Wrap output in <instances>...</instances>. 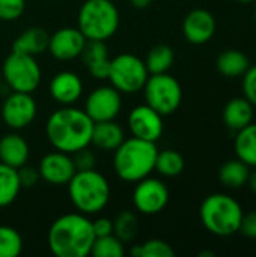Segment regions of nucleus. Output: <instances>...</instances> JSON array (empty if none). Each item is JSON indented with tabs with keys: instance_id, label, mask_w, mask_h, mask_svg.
I'll list each match as a JSON object with an SVG mask.
<instances>
[{
	"instance_id": "1",
	"label": "nucleus",
	"mask_w": 256,
	"mask_h": 257,
	"mask_svg": "<svg viewBox=\"0 0 256 257\" xmlns=\"http://www.w3.org/2000/svg\"><path fill=\"white\" fill-rule=\"evenodd\" d=\"M92 128L94 122L84 110L74 105H60L47 119L45 136L56 151L74 154L91 146Z\"/></svg>"
},
{
	"instance_id": "2",
	"label": "nucleus",
	"mask_w": 256,
	"mask_h": 257,
	"mask_svg": "<svg viewBox=\"0 0 256 257\" xmlns=\"http://www.w3.org/2000/svg\"><path fill=\"white\" fill-rule=\"evenodd\" d=\"M94 241L92 220L81 212H69L57 217L47 235L48 248L56 257L89 256Z\"/></svg>"
},
{
	"instance_id": "3",
	"label": "nucleus",
	"mask_w": 256,
	"mask_h": 257,
	"mask_svg": "<svg viewBox=\"0 0 256 257\" xmlns=\"http://www.w3.org/2000/svg\"><path fill=\"white\" fill-rule=\"evenodd\" d=\"M157 154L154 142L137 137L125 139L113 151V170L121 181L136 184L155 170Z\"/></svg>"
},
{
	"instance_id": "4",
	"label": "nucleus",
	"mask_w": 256,
	"mask_h": 257,
	"mask_svg": "<svg viewBox=\"0 0 256 257\" xmlns=\"http://www.w3.org/2000/svg\"><path fill=\"white\" fill-rule=\"evenodd\" d=\"M66 187L71 203L77 212L84 215L101 212L110 200V185L106 176L95 169L77 170Z\"/></svg>"
},
{
	"instance_id": "5",
	"label": "nucleus",
	"mask_w": 256,
	"mask_h": 257,
	"mask_svg": "<svg viewBox=\"0 0 256 257\" xmlns=\"http://www.w3.org/2000/svg\"><path fill=\"white\" fill-rule=\"evenodd\" d=\"M243 214L241 205L234 197L223 193L208 196L199 209L204 227L216 236H232L237 233Z\"/></svg>"
},
{
	"instance_id": "6",
	"label": "nucleus",
	"mask_w": 256,
	"mask_h": 257,
	"mask_svg": "<svg viewBox=\"0 0 256 257\" xmlns=\"http://www.w3.org/2000/svg\"><path fill=\"white\" fill-rule=\"evenodd\" d=\"M119 11L112 0H84L78 9L77 27L88 41H107L119 27Z\"/></svg>"
},
{
	"instance_id": "7",
	"label": "nucleus",
	"mask_w": 256,
	"mask_h": 257,
	"mask_svg": "<svg viewBox=\"0 0 256 257\" xmlns=\"http://www.w3.org/2000/svg\"><path fill=\"white\" fill-rule=\"evenodd\" d=\"M2 78L12 92L33 93L42 80V71L35 56L12 51L3 62Z\"/></svg>"
},
{
	"instance_id": "8",
	"label": "nucleus",
	"mask_w": 256,
	"mask_h": 257,
	"mask_svg": "<svg viewBox=\"0 0 256 257\" xmlns=\"http://www.w3.org/2000/svg\"><path fill=\"white\" fill-rule=\"evenodd\" d=\"M148 77L149 72L145 62L131 53H121L110 59L107 78L110 80V84L121 93L140 92Z\"/></svg>"
},
{
	"instance_id": "9",
	"label": "nucleus",
	"mask_w": 256,
	"mask_h": 257,
	"mask_svg": "<svg viewBox=\"0 0 256 257\" xmlns=\"http://www.w3.org/2000/svg\"><path fill=\"white\" fill-rule=\"evenodd\" d=\"M145 101L161 116H169L178 110L183 101V89L170 74H149L143 86Z\"/></svg>"
},
{
	"instance_id": "10",
	"label": "nucleus",
	"mask_w": 256,
	"mask_h": 257,
	"mask_svg": "<svg viewBox=\"0 0 256 257\" xmlns=\"http://www.w3.org/2000/svg\"><path fill=\"white\" fill-rule=\"evenodd\" d=\"M131 199H133L134 209L139 214L155 215L160 214L167 206L169 188L161 179L146 176L139 182H136Z\"/></svg>"
},
{
	"instance_id": "11",
	"label": "nucleus",
	"mask_w": 256,
	"mask_h": 257,
	"mask_svg": "<svg viewBox=\"0 0 256 257\" xmlns=\"http://www.w3.org/2000/svg\"><path fill=\"white\" fill-rule=\"evenodd\" d=\"M38 105L32 93L12 92L6 96L2 104V119L8 128L12 131H20L27 128L36 117Z\"/></svg>"
},
{
	"instance_id": "12",
	"label": "nucleus",
	"mask_w": 256,
	"mask_h": 257,
	"mask_svg": "<svg viewBox=\"0 0 256 257\" xmlns=\"http://www.w3.org/2000/svg\"><path fill=\"white\" fill-rule=\"evenodd\" d=\"M122 108V93L110 86H100L94 89L86 101L84 111L92 119V122L115 120Z\"/></svg>"
},
{
	"instance_id": "13",
	"label": "nucleus",
	"mask_w": 256,
	"mask_h": 257,
	"mask_svg": "<svg viewBox=\"0 0 256 257\" xmlns=\"http://www.w3.org/2000/svg\"><path fill=\"white\" fill-rule=\"evenodd\" d=\"M127 123L133 137L154 143L161 137L164 128L163 116L148 104H142L131 108L127 117Z\"/></svg>"
},
{
	"instance_id": "14",
	"label": "nucleus",
	"mask_w": 256,
	"mask_h": 257,
	"mask_svg": "<svg viewBox=\"0 0 256 257\" xmlns=\"http://www.w3.org/2000/svg\"><path fill=\"white\" fill-rule=\"evenodd\" d=\"M38 172L42 181L50 185H66L77 172L71 154L53 151L45 154L38 166Z\"/></svg>"
},
{
	"instance_id": "15",
	"label": "nucleus",
	"mask_w": 256,
	"mask_h": 257,
	"mask_svg": "<svg viewBox=\"0 0 256 257\" xmlns=\"http://www.w3.org/2000/svg\"><path fill=\"white\" fill-rule=\"evenodd\" d=\"M86 42L88 39L78 30V27H62L50 36L47 50L54 59L60 62H69L80 57Z\"/></svg>"
},
{
	"instance_id": "16",
	"label": "nucleus",
	"mask_w": 256,
	"mask_h": 257,
	"mask_svg": "<svg viewBox=\"0 0 256 257\" xmlns=\"http://www.w3.org/2000/svg\"><path fill=\"white\" fill-rule=\"evenodd\" d=\"M216 33V20L207 9H193L183 21V35L193 45L207 44Z\"/></svg>"
},
{
	"instance_id": "17",
	"label": "nucleus",
	"mask_w": 256,
	"mask_h": 257,
	"mask_svg": "<svg viewBox=\"0 0 256 257\" xmlns=\"http://www.w3.org/2000/svg\"><path fill=\"white\" fill-rule=\"evenodd\" d=\"M48 92L59 105H74L83 95V81L72 71H60L51 78Z\"/></svg>"
},
{
	"instance_id": "18",
	"label": "nucleus",
	"mask_w": 256,
	"mask_h": 257,
	"mask_svg": "<svg viewBox=\"0 0 256 257\" xmlns=\"http://www.w3.org/2000/svg\"><path fill=\"white\" fill-rule=\"evenodd\" d=\"M88 72L97 80H106L110 68L109 50L104 41H88L80 54Z\"/></svg>"
},
{
	"instance_id": "19",
	"label": "nucleus",
	"mask_w": 256,
	"mask_h": 257,
	"mask_svg": "<svg viewBox=\"0 0 256 257\" xmlns=\"http://www.w3.org/2000/svg\"><path fill=\"white\" fill-rule=\"evenodd\" d=\"M29 157V143L18 133L12 131L0 139V163L14 169H20L27 164Z\"/></svg>"
},
{
	"instance_id": "20",
	"label": "nucleus",
	"mask_w": 256,
	"mask_h": 257,
	"mask_svg": "<svg viewBox=\"0 0 256 257\" xmlns=\"http://www.w3.org/2000/svg\"><path fill=\"white\" fill-rule=\"evenodd\" d=\"M125 140L122 126L115 120L95 122L92 128L91 145L104 152H113Z\"/></svg>"
},
{
	"instance_id": "21",
	"label": "nucleus",
	"mask_w": 256,
	"mask_h": 257,
	"mask_svg": "<svg viewBox=\"0 0 256 257\" xmlns=\"http://www.w3.org/2000/svg\"><path fill=\"white\" fill-rule=\"evenodd\" d=\"M50 35L42 27H29L21 32L12 44V51L24 53L29 56H39L48 48Z\"/></svg>"
},
{
	"instance_id": "22",
	"label": "nucleus",
	"mask_w": 256,
	"mask_h": 257,
	"mask_svg": "<svg viewBox=\"0 0 256 257\" xmlns=\"http://www.w3.org/2000/svg\"><path fill=\"white\" fill-rule=\"evenodd\" d=\"M225 125L232 131H240L253 120V105L244 98H232L223 108Z\"/></svg>"
},
{
	"instance_id": "23",
	"label": "nucleus",
	"mask_w": 256,
	"mask_h": 257,
	"mask_svg": "<svg viewBox=\"0 0 256 257\" xmlns=\"http://www.w3.org/2000/svg\"><path fill=\"white\" fill-rule=\"evenodd\" d=\"M235 154L237 158L249 167H256V123L250 122L247 126L237 131Z\"/></svg>"
},
{
	"instance_id": "24",
	"label": "nucleus",
	"mask_w": 256,
	"mask_h": 257,
	"mask_svg": "<svg viewBox=\"0 0 256 257\" xmlns=\"http://www.w3.org/2000/svg\"><path fill=\"white\" fill-rule=\"evenodd\" d=\"M250 66L247 56L238 50H226L217 57V69L222 75L234 78L241 77Z\"/></svg>"
},
{
	"instance_id": "25",
	"label": "nucleus",
	"mask_w": 256,
	"mask_h": 257,
	"mask_svg": "<svg viewBox=\"0 0 256 257\" xmlns=\"http://www.w3.org/2000/svg\"><path fill=\"white\" fill-rule=\"evenodd\" d=\"M250 175V167L241 160H231L220 167L219 179L228 188H241L247 184Z\"/></svg>"
},
{
	"instance_id": "26",
	"label": "nucleus",
	"mask_w": 256,
	"mask_h": 257,
	"mask_svg": "<svg viewBox=\"0 0 256 257\" xmlns=\"http://www.w3.org/2000/svg\"><path fill=\"white\" fill-rule=\"evenodd\" d=\"M21 191L18 172L14 167H9L0 163V208L12 205Z\"/></svg>"
},
{
	"instance_id": "27",
	"label": "nucleus",
	"mask_w": 256,
	"mask_h": 257,
	"mask_svg": "<svg viewBox=\"0 0 256 257\" xmlns=\"http://www.w3.org/2000/svg\"><path fill=\"white\" fill-rule=\"evenodd\" d=\"M175 60V53L169 45L157 44L154 45L143 60L149 74H164L169 72Z\"/></svg>"
},
{
	"instance_id": "28",
	"label": "nucleus",
	"mask_w": 256,
	"mask_h": 257,
	"mask_svg": "<svg viewBox=\"0 0 256 257\" xmlns=\"http://www.w3.org/2000/svg\"><path fill=\"white\" fill-rule=\"evenodd\" d=\"M186 161L183 155L174 149H164L157 154L155 170L164 178H175L183 173Z\"/></svg>"
},
{
	"instance_id": "29",
	"label": "nucleus",
	"mask_w": 256,
	"mask_h": 257,
	"mask_svg": "<svg viewBox=\"0 0 256 257\" xmlns=\"http://www.w3.org/2000/svg\"><path fill=\"white\" fill-rule=\"evenodd\" d=\"M139 232V220L133 211H122L113 220V235L124 244L131 242Z\"/></svg>"
},
{
	"instance_id": "30",
	"label": "nucleus",
	"mask_w": 256,
	"mask_h": 257,
	"mask_svg": "<svg viewBox=\"0 0 256 257\" xmlns=\"http://www.w3.org/2000/svg\"><path fill=\"white\" fill-rule=\"evenodd\" d=\"M124 254H125L124 242L113 233L107 236L95 238L91 248V256L94 257H122Z\"/></svg>"
},
{
	"instance_id": "31",
	"label": "nucleus",
	"mask_w": 256,
	"mask_h": 257,
	"mask_svg": "<svg viewBox=\"0 0 256 257\" xmlns=\"http://www.w3.org/2000/svg\"><path fill=\"white\" fill-rule=\"evenodd\" d=\"M23 251V238L11 226H0V257H17Z\"/></svg>"
},
{
	"instance_id": "32",
	"label": "nucleus",
	"mask_w": 256,
	"mask_h": 257,
	"mask_svg": "<svg viewBox=\"0 0 256 257\" xmlns=\"http://www.w3.org/2000/svg\"><path fill=\"white\" fill-rule=\"evenodd\" d=\"M130 254L136 257H174V248L163 239H148L131 247Z\"/></svg>"
},
{
	"instance_id": "33",
	"label": "nucleus",
	"mask_w": 256,
	"mask_h": 257,
	"mask_svg": "<svg viewBox=\"0 0 256 257\" xmlns=\"http://www.w3.org/2000/svg\"><path fill=\"white\" fill-rule=\"evenodd\" d=\"M26 11V0H0V20L15 21Z\"/></svg>"
},
{
	"instance_id": "34",
	"label": "nucleus",
	"mask_w": 256,
	"mask_h": 257,
	"mask_svg": "<svg viewBox=\"0 0 256 257\" xmlns=\"http://www.w3.org/2000/svg\"><path fill=\"white\" fill-rule=\"evenodd\" d=\"M74 166L77 170H91L95 169V154L89 149V146L75 151L74 154H71Z\"/></svg>"
},
{
	"instance_id": "35",
	"label": "nucleus",
	"mask_w": 256,
	"mask_h": 257,
	"mask_svg": "<svg viewBox=\"0 0 256 257\" xmlns=\"http://www.w3.org/2000/svg\"><path fill=\"white\" fill-rule=\"evenodd\" d=\"M243 95L256 107V65L249 66V69L243 74Z\"/></svg>"
},
{
	"instance_id": "36",
	"label": "nucleus",
	"mask_w": 256,
	"mask_h": 257,
	"mask_svg": "<svg viewBox=\"0 0 256 257\" xmlns=\"http://www.w3.org/2000/svg\"><path fill=\"white\" fill-rule=\"evenodd\" d=\"M17 172H18V179H20L21 188H33L38 184V181L41 179L38 169L30 167L27 164H24L23 167L17 169Z\"/></svg>"
},
{
	"instance_id": "37",
	"label": "nucleus",
	"mask_w": 256,
	"mask_h": 257,
	"mask_svg": "<svg viewBox=\"0 0 256 257\" xmlns=\"http://www.w3.org/2000/svg\"><path fill=\"white\" fill-rule=\"evenodd\" d=\"M246 238L256 239V211H250L249 214H243L240 230Z\"/></svg>"
},
{
	"instance_id": "38",
	"label": "nucleus",
	"mask_w": 256,
	"mask_h": 257,
	"mask_svg": "<svg viewBox=\"0 0 256 257\" xmlns=\"http://www.w3.org/2000/svg\"><path fill=\"white\" fill-rule=\"evenodd\" d=\"M92 229H94L95 238L112 235L113 233V220H110L107 217H98L97 220L92 221Z\"/></svg>"
},
{
	"instance_id": "39",
	"label": "nucleus",
	"mask_w": 256,
	"mask_h": 257,
	"mask_svg": "<svg viewBox=\"0 0 256 257\" xmlns=\"http://www.w3.org/2000/svg\"><path fill=\"white\" fill-rule=\"evenodd\" d=\"M130 3L136 9H145L152 3V0H130Z\"/></svg>"
},
{
	"instance_id": "40",
	"label": "nucleus",
	"mask_w": 256,
	"mask_h": 257,
	"mask_svg": "<svg viewBox=\"0 0 256 257\" xmlns=\"http://www.w3.org/2000/svg\"><path fill=\"white\" fill-rule=\"evenodd\" d=\"M247 184H249V187H250L252 193H253V194H255V196H256V170H253V172H250Z\"/></svg>"
},
{
	"instance_id": "41",
	"label": "nucleus",
	"mask_w": 256,
	"mask_h": 257,
	"mask_svg": "<svg viewBox=\"0 0 256 257\" xmlns=\"http://www.w3.org/2000/svg\"><path fill=\"white\" fill-rule=\"evenodd\" d=\"M237 2H240V3H253L256 0H237Z\"/></svg>"
},
{
	"instance_id": "42",
	"label": "nucleus",
	"mask_w": 256,
	"mask_h": 257,
	"mask_svg": "<svg viewBox=\"0 0 256 257\" xmlns=\"http://www.w3.org/2000/svg\"><path fill=\"white\" fill-rule=\"evenodd\" d=\"M2 81H3V78H2V71H0V84H2Z\"/></svg>"
},
{
	"instance_id": "43",
	"label": "nucleus",
	"mask_w": 256,
	"mask_h": 257,
	"mask_svg": "<svg viewBox=\"0 0 256 257\" xmlns=\"http://www.w3.org/2000/svg\"><path fill=\"white\" fill-rule=\"evenodd\" d=\"M255 23H256V2H255Z\"/></svg>"
}]
</instances>
